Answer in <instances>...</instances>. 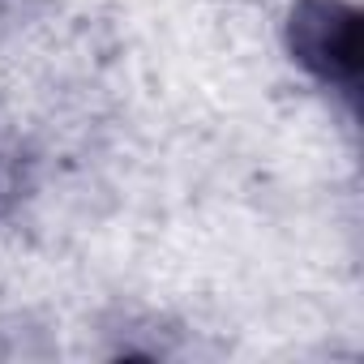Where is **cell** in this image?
I'll return each mask as SVG.
<instances>
[{"mask_svg":"<svg viewBox=\"0 0 364 364\" xmlns=\"http://www.w3.org/2000/svg\"><path fill=\"white\" fill-rule=\"evenodd\" d=\"M291 52L296 60L334 86L338 95H355L360 77V22L343 0H304L291 14Z\"/></svg>","mask_w":364,"mask_h":364,"instance_id":"cell-1","label":"cell"}]
</instances>
